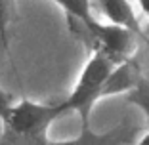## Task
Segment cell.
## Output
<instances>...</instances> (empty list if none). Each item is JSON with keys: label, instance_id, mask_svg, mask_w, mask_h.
Returning <instances> with one entry per match:
<instances>
[{"label": "cell", "instance_id": "ba28073f", "mask_svg": "<svg viewBox=\"0 0 149 145\" xmlns=\"http://www.w3.org/2000/svg\"><path fill=\"white\" fill-rule=\"evenodd\" d=\"M15 15V0H0V40L10 48V25Z\"/></svg>", "mask_w": 149, "mask_h": 145}, {"label": "cell", "instance_id": "30bf717a", "mask_svg": "<svg viewBox=\"0 0 149 145\" xmlns=\"http://www.w3.org/2000/svg\"><path fill=\"white\" fill-rule=\"evenodd\" d=\"M136 2H138V6H140L141 13L147 17V27H143V29H145V35L149 36V0H136Z\"/></svg>", "mask_w": 149, "mask_h": 145}, {"label": "cell", "instance_id": "8fae6325", "mask_svg": "<svg viewBox=\"0 0 149 145\" xmlns=\"http://www.w3.org/2000/svg\"><path fill=\"white\" fill-rule=\"evenodd\" d=\"M136 145H149V132L147 134H143V136L138 139V143Z\"/></svg>", "mask_w": 149, "mask_h": 145}, {"label": "cell", "instance_id": "7a4b0ae2", "mask_svg": "<svg viewBox=\"0 0 149 145\" xmlns=\"http://www.w3.org/2000/svg\"><path fill=\"white\" fill-rule=\"evenodd\" d=\"M65 21L73 38L79 40L90 53H100L115 65L134 57L136 53L138 36L124 27L101 23L96 15L90 19L67 17Z\"/></svg>", "mask_w": 149, "mask_h": 145}, {"label": "cell", "instance_id": "5b68a950", "mask_svg": "<svg viewBox=\"0 0 149 145\" xmlns=\"http://www.w3.org/2000/svg\"><path fill=\"white\" fill-rule=\"evenodd\" d=\"M92 2L97 8V12H100L109 23L132 31L138 38H143L149 46L145 29H143V25H141L140 17H138L134 6L130 4V0H92Z\"/></svg>", "mask_w": 149, "mask_h": 145}, {"label": "cell", "instance_id": "6da1fadb", "mask_svg": "<svg viewBox=\"0 0 149 145\" xmlns=\"http://www.w3.org/2000/svg\"><path fill=\"white\" fill-rule=\"evenodd\" d=\"M67 109L63 101L42 103L33 99L13 101L2 117L0 145H46L50 141V126Z\"/></svg>", "mask_w": 149, "mask_h": 145}, {"label": "cell", "instance_id": "8992f818", "mask_svg": "<svg viewBox=\"0 0 149 145\" xmlns=\"http://www.w3.org/2000/svg\"><path fill=\"white\" fill-rule=\"evenodd\" d=\"M56 2L59 8L63 10L67 17H74V19H90L94 17L92 12V0H52Z\"/></svg>", "mask_w": 149, "mask_h": 145}, {"label": "cell", "instance_id": "277c9868", "mask_svg": "<svg viewBox=\"0 0 149 145\" xmlns=\"http://www.w3.org/2000/svg\"><path fill=\"white\" fill-rule=\"evenodd\" d=\"M141 128L132 124L130 120H120L113 128L105 132H94L90 126H80V134L71 137V139L52 141L50 139L46 145H130L136 141L138 134Z\"/></svg>", "mask_w": 149, "mask_h": 145}, {"label": "cell", "instance_id": "52a82bcc", "mask_svg": "<svg viewBox=\"0 0 149 145\" xmlns=\"http://www.w3.org/2000/svg\"><path fill=\"white\" fill-rule=\"evenodd\" d=\"M126 101L136 105L138 109H141L149 120V78L145 75L138 80V84L130 92H126Z\"/></svg>", "mask_w": 149, "mask_h": 145}, {"label": "cell", "instance_id": "9c48e42d", "mask_svg": "<svg viewBox=\"0 0 149 145\" xmlns=\"http://www.w3.org/2000/svg\"><path fill=\"white\" fill-rule=\"evenodd\" d=\"M6 52H8V46L0 40V61H2V56H4ZM12 103H13V97L10 96L6 90H2V86H0V119L8 113V109L12 107Z\"/></svg>", "mask_w": 149, "mask_h": 145}, {"label": "cell", "instance_id": "3957f363", "mask_svg": "<svg viewBox=\"0 0 149 145\" xmlns=\"http://www.w3.org/2000/svg\"><path fill=\"white\" fill-rule=\"evenodd\" d=\"M115 63L100 53H90L88 61L84 63L74 88L63 99L67 113H77L80 119V126H90L94 105L101 99V88L105 84L109 73L113 71Z\"/></svg>", "mask_w": 149, "mask_h": 145}]
</instances>
